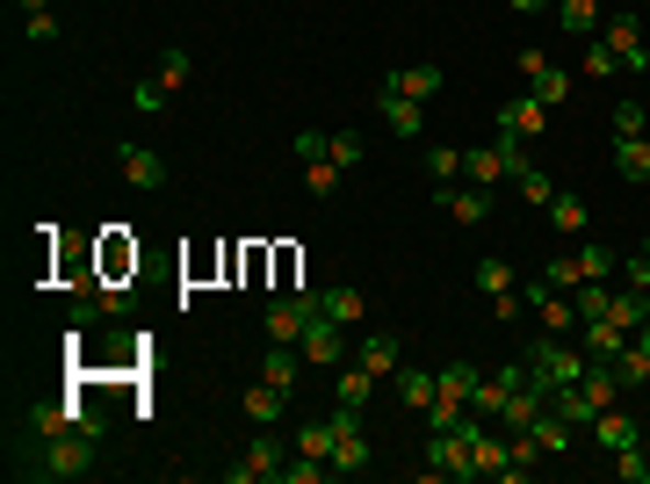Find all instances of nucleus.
<instances>
[{
	"label": "nucleus",
	"instance_id": "obj_1",
	"mask_svg": "<svg viewBox=\"0 0 650 484\" xmlns=\"http://www.w3.org/2000/svg\"><path fill=\"white\" fill-rule=\"evenodd\" d=\"M94 441H102V434H58V441H44L36 463H22V470H30V477H87V470H94Z\"/></svg>",
	"mask_w": 650,
	"mask_h": 484
},
{
	"label": "nucleus",
	"instance_id": "obj_2",
	"mask_svg": "<svg viewBox=\"0 0 650 484\" xmlns=\"http://www.w3.org/2000/svg\"><path fill=\"white\" fill-rule=\"evenodd\" d=\"M318 312H325V290H296V296H274L268 312H260V326H268L274 347H296V340H304V326H311Z\"/></svg>",
	"mask_w": 650,
	"mask_h": 484
},
{
	"label": "nucleus",
	"instance_id": "obj_3",
	"mask_svg": "<svg viewBox=\"0 0 650 484\" xmlns=\"http://www.w3.org/2000/svg\"><path fill=\"white\" fill-rule=\"evenodd\" d=\"M470 391H478V369H470V362L441 369V376H434V405H427V434L456 427V419L470 413Z\"/></svg>",
	"mask_w": 650,
	"mask_h": 484
},
{
	"label": "nucleus",
	"instance_id": "obj_4",
	"mask_svg": "<svg viewBox=\"0 0 650 484\" xmlns=\"http://www.w3.org/2000/svg\"><path fill=\"white\" fill-rule=\"evenodd\" d=\"M369 441H361V405H333V477H361Z\"/></svg>",
	"mask_w": 650,
	"mask_h": 484
},
{
	"label": "nucleus",
	"instance_id": "obj_5",
	"mask_svg": "<svg viewBox=\"0 0 650 484\" xmlns=\"http://www.w3.org/2000/svg\"><path fill=\"white\" fill-rule=\"evenodd\" d=\"M30 434L36 441H58V434H102V413L94 405H30Z\"/></svg>",
	"mask_w": 650,
	"mask_h": 484
},
{
	"label": "nucleus",
	"instance_id": "obj_6",
	"mask_svg": "<svg viewBox=\"0 0 650 484\" xmlns=\"http://www.w3.org/2000/svg\"><path fill=\"white\" fill-rule=\"evenodd\" d=\"M514 66L528 72V94H535V102H549V109H557V102H571V72L557 66L549 52H535V44H528V52H514Z\"/></svg>",
	"mask_w": 650,
	"mask_h": 484
},
{
	"label": "nucleus",
	"instance_id": "obj_7",
	"mask_svg": "<svg viewBox=\"0 0 650 484\" xmlns=\"http://www.w3.org/2000/svg\"><path fill=\"white\" fill-rule=\"evenodd\" d=\"M599 36H607V52H615V66H621V72H650L643 15H607V22H599Z\"/></svg>",
	"mask_w": 650,
	"mask_h": 484
},
{
	"label": "nucleus",
	"instance_id": "obj_8",
	"mask_svg": "<svg viewBox=\"0 0 650 484\" xmlns=\"http://www.w3.org/2000/svg\"><path fill=\"white\" fill-rule=\"evenodd\" d=\"M427 477H478V463H470V441H462L456 427L427 434Z\"/></svg>",
	"mask_w": 650,
	"mask_h": 484
},
{
	"label": "nucleus",
	"instance_id": "obj_9",
	"mask_svg": "<svg viewBox=\"0 0 650 484\" xmlns=\"http://www.w3.org/2000/svg\"><path fill=\"white\" fill-rule=\"evenodd\" d=\"M224 477L232 484H260V477H282V441H274V434H254V441H246V455L232 470H224Z\"/></svg>",
	"mask_w": 650,
	"mask_h": 484
},
{
	"label": "nucleus",
	"instance_id": "obj_10",
	"mask_svg": "<svg viewBox=\"0 0 650 484\" xmlns=\"http://www.w3.org/2000/svg\"><path fill=\"white\" fill-rule=\"evenodd\" d=\"M116 167H123L131 189H167V159H159L153 145H131V138H123L116 145Z\"/></svg>",
	"mask_w": 650,
	"mask_h": 484
},
{
	"label": "nucleus",
	"instance_id": "obj_11",
	"mask_svg": "<svg viewBox=\"0 0 650 484\" xmlns=\"http://www.w3.org/2000/svg\"><path fill=\"white\" fill-rule=\"evenodd\" d=\"M492 116H498V131H514V138H542V131H549V102H535V94H514V102H498Z\"/></svg>",
	"mask_w": 650,
	"mask_h": 484
},
{
	"label": "nucleus",
	"instance_id": "obj_12",
	"mask_svg": "<svg viewBox=\"0 0 650 484\" xmlns=\"http://www.w3.org/2000/svg\"><path fill=\"white\" fill-rule=\"evenodd\" d=\"M340 354H347V326L318 312V318L304 326V362H340Z\"/></svg>",
	"mask_w": 650,
	"mask_h": 484
},
{
	"label": "nucleus",
	"instance_id": "obj_13",
	"mask_svg": "<svg viewBox=\"0 0 650 484\" xmlns=\"http://www.w3.org/2000/svg\"><path fill=\"white\" fill-rule=\"evenodd\" d=\"M462 173H470L478 189H498V181H514V173H506V153H498V138H492V145H462Z\"/></svg>",
	"mask_w": 650,
	"mask_h": 484
},
{
	"label": "nucleus",
	"instance_id": "obj_14",
	"mask_svg": "<svg viewBox=\"0 0 650 484\" xmlns=\"http://www.w3.org/2000/svg\"><path fill=\"white\" fill-rule=\"evenodd\" d=\"M419 109H427V102H412V94H391V87L377 94V116H383V131H391V138H419Z\"/></svg>",
	"mask_w": 650,
	"mask_h": 484
},
{
	"label": "nucleus",
	"instance_id": "obj_15",
	"mask_svg": "<svg viewBox=\"0 0 650 484\" xmlns=\"http://www.w3.org/2000/svg\"><path fill=\"white\" fill-rule=\"evenodd\" d=\"M361 369H369V376H397V369H405V340H397V333H369V340H361Z\"/></svg>",
	"mask_w": 650,
	"mask_h": 484
},
{
	"label": "nucleus",
	"instance_id": "obj_16",
	"mask_svg": "<svg viewBox=\"0 0 650 484\" xmlns=\"http://www.w3.org/2000/svg\"><path fill=\"white\" fill-rule=\"evenodd\" d=\"M593 441H599L607 455H621V449H636V441H643V427H636L629 413H615V405H607V413L593 419Z\"/></svg>",
	"mask_w": 650,
	"mask_h": 484
},
{
	"label": "nucleus",
	"instance_id": "obj_17",
	"mask_svg": "<svg viewBox=\"0 0 650 484\" xmlns=\"http://www.w3.org/2000/svg\"><path fill=\"white\" fill-rule=\"evenodd\" d=\"M441 210L456 225H484V217H492V189H478V181H470V189H441Z\"/></svg>",
	"mask_w": 650,
	"mask_h": 484
},
{
	"label": "nucleus",
	"instance_id": "obj_18",
	"mask_svg": "<svg viewBox=\"0 0 650 484\" xmlns=\"http://www.w3.org/2000/svg\"><path fill=\"white\" fill-rule=\"evenodd\" d=\"M383 87H391V94H412V102H434V94H441V66H397Z\"/></svg>",
	"mask_w": 650,
	"mask_h": 484
},
{
	"label": "nucleus",
	"instance_id": "obj_19",
	"mask_svg": "<svg viewBox=\"0 0 650 484\" xmlns=\"http://www.w3.org/2000/svg\"><path fill=\"white\" fill-rule=\"evenodd\" d=\"M621 347H629V326H615V318H593V326H585V354H593V362H621Z\"/></svg>",
	"mask_w": 650,
	"mask_h": 484
},
{
	"label": "nucleus",
	"instance_id": "obj_20",
	"mask_svg": "<svg viewBox=\"0 0 650 484\" xmlns=\"http://www.w3.org/2000/svg\"><path fill=\"white\" fill-rule=\"evenodd\" d=\"M557 30L564 36H599V0H557Z\"/></svg>",
	"mask_w": 650,
	"mask_h": 484
},
{
	"label": "nucleus",
	"instance_id": "obj_21",
	"mask_svg": "<svg viewBox=\"0 0 650 484\" xmlns=\"http://www.w3.org/2000/svg\"><path fill=\"white\" fill-rule=\"evenodd\" d=\"M260 376H268L274 391H296V376H304V354H296V347H268V354H260Z\"/></svg>",
	"mask_w": 650,
	"mask_h": 484
},
{
	"label": "nucleus",
	"instance_id": "obj_22",
	"mask_svg": "<svg viewBox=\"0 0 650 484\" xmlns=\"http://www.w3.org/2000/svg\"><path fill=\"white\" fill-rule=\"evenodd\" d=\"M419 167H427L434 189H456V181H462V145H427V159H419Z\"/></svg>",
	"mask_w": 650,
	"mask_h": 484
},
{
	"label": "nucleus",
	"instance_id": "obj_23",
	"mask_svg": "<svg viewBox=\"0 0 650 484\" xmlns=\"http://www.w3.org/2000/svg\"><path fill=\"white\" fill-rule=\"evenodd\" d=\"M615 173L621 181H650V138H615Z\"/></svg>",
	"mask_w": 650,
	"mask_h": 484
},
{
	"label": "nucleus",
	"instance_id": "obj_24",
	"mask_svg": "<svg viewBox=\"0 0 650 484\" xmlns=\"http://www.w3.org/2000/svg\"><path fill=\"white\" fill-rule=\"evenodd\" d=\"M282 405H290V391H274V383H268V376H260V383H254V391H246V413H254V419H260V427H274V419H282Z\"/></svg>",
	"mask_w": 650,
	"mask_h": 484
},
{
	"label": "nucleus",
	"instance_id": "obj_25",
	"mask_svg": "<svg viewBox=\"0 0 650 484\" xmlns=\"http://www.w3.org/2000/svg\"><path fill=\"white\" fill-rule=\"evenodd\" d=\"M397 398H405L412 405V413H427V405H434V376H427V369H397Z\"/></svg>",
	"mask_w": 650,
	"mask_h": 484
},
{
	"label": "nucleus",
	"instance_id": "obj_26",
	"mask_svg": "<svg viewBox=\"0 0 650 484\" xmlns=\"http://www.w3.org/2000/svg\"><path fill=\"white\" fill-rule=\"evenodd\" d=\"M377 398V376L369 369H340V383H333V405H369Z\"/></svg>",
	"mask_w": 650,
	"mask_h": 484
},
{
	"label": "nucleus",
	"instance_id": "obj_27",
	"mask_svg": "<svg viewBox=\"0 0 650 484\" xmlns=\"http://www.w3.org/2000/svg\"><path fill=\"white\" fill-rule=\"evenodd\" d=\"M607 318H615V326H643V318H650V290H636V282H629V290H615V312H607Z\"/></svg>",
	"mask_w": 650,
	"mask_h": 484
},
{
	"label": "nucleus",
	"instance_id": "obj_28",
	"mask_svg": "<svg viewBox=\"0 0 650 484\" xmlns=\"http://www.w3.org/2000/svg\"><path fill=\"white\" fill-rule=\"evenodd\" d=\"M571 304H579V326H593V318L615 312V290H599V282H579V290H571Z\"/></svg>",
	"mask_w": 650,
	"mask_h": 484
},
{
	"label": "nucleus",
	"instance_id": "obj_29",
	"mask_svg": "<svg viewBox=\"0 0 650 484\" xmlns=\"http://www.w3.org/2000/svg\"><path fill=\"white\" fill-rule=\"evenodd\" d=\"M296 455H325V463H333V413L296 427Z\"/></svg>",
	"mask_w": 650,
	"mask_h": 484
},
{
	"label": "nucleus",
	"instance_id": "obj_30",
	"mask_svg": "<svg viewBox=\"0 0 650 484\" xmlns=\"http://www.w3.org/2000/svg\"><path fill=\"white\" fill-rule=\"evenodd\" d=\"M549 225H557V232H585V195L557 189V195H549Z\"/></svg>",
	"mask_w": 650,
	"mask_h": 484
},
{
	"label": "nucleus",
	"instance_id": "obj_31",
	"mask_svg": "<svg viewBox=\"0 0 650 484\" xmlns=\"http://www.w3.org/2000/svg\"><path fill=\"white\" fill-rule=\"evenodd\" d=\"M478 290H492V296L520 290V275H514V260H498V254H484V260H478Z\"/></svg>",
	"mask_w": 650,
	"mask_h": 484
},
{
	"label": "nucleus",
	"instance_id": "obj_32",
	"mask_svg": "<svg viewBox=\"0 0 650 484\" xmlns=\"http://www.w3.org/2000/svg\"><path fill=\"white\" fill-rule=\"evenodd\" d=\"M528 434L542 441V455H564V449H571V434H579V427H571V419H557V413H542Z\"/></svg>",
	"mask_w": 650,
	"mask_h": 484
},
{
	"label": "nucleus",
	"instance_id": "obj_33",
	"mask_svg": "<svg viewBox=\"0 0 650 484\" xmlns=\"http://www.w3.org/2000/svg\"><path fill=\"white\" fill-rule=\"evenodd\" d=\"M189 72H195V66H189V52H181V44H167V52H159V66H153V80L173 94V87H189Z\"/></svg>",
	"mask_w": 650,
	"mask_h": 484
},
{
	"label": "nucleus",
	"instance_id": "obj_34",
	"mask_svg": "<svg viewBox=\"0 0 650 484\" xmlns=\"http://www.w3.org/2000/svg\"><path fill=\"white\" fill-rule=\"evenodd\" d=\"M607 123H615V138H643V131H650V109L643 102H615V109H607Z\"/></svg>",
	"mask_w": 650,
	"mask_h": 484
},
{
	"label": "nucleus",
	"instance_id": "obj_35",
	"mask_svg": "<svg viewBox=\"0 0 650 484\" xmlns=\"http://www.w3.org/2000/svg\"><path fill=\"white\" fill-rule=\"evenodd\" d=\"M542 282H549V290H579V282H585L579 254H557V260H542Z\"/></svg>",
	"mask_w": 650,
	"mask_h": 484
},
{
	"label": "nucleus",
	"instance_id": "obj_36",
	"mask_svg": "<svg viewBox=\"0 0 650 484\" xmlns=\"http://www.w3.org/2000/svg\"><path fill=\"white\" fill-rule=\"evenodd\" d=\"M325 477H333L325 455H296V463H282V484H325Z\"/></svg>",
	"mask_w": 650,
	"mask_h": 484
},
{
	"label": "nucleus",
	"instance_id": "obj_37",
	"mask_svg": "<svg viewBox=\"0 0 650 484\" xmlns=\"http://www.w3.org/2000/svg\"><path fill=\"white\" fill-rule=\"evenodd\" d=\"M304 189H311V195L325 203V195L340 189V167H333V159H311V167H304Z\"/></svg>",
	"mask_w": 650,
	"mask_h": 484
},
{
	"label": "nucleus",
	"instance_id": "obj_38",
	"mask_svg": "<svg viewBox=\"0 0 650 484\" xmlns=\"http://www.w3.org/2000/svg\"><path fill=\"white\" fill-rule=\"evenodd\" d=\"M615 477H629V484H650V449H643V441L615 455Z\"/></svg>",
	"mask_w": 650,
	"mask_h": 484
},
{
	"label": "nucleus",
	"instance_id": "obj_39",
	"mask_svg": "<svg viewBox=\"0 0 650 484\" xmlns=\"http://www.w3.org/2000/svg\"><path fill=\"white\" fill-rule=\"evenodd\" d=\"M325 318L355 326V318H361V290H325Z\"/></svg>",
	"mask_w": 650,
	"mask_h": 484
},
{
	"label": "nucleus",
	"instance_id": "obj_40",
	"mask_svg": "<svg viewBox=\"0 0 650 484\" xmlns=\"http://www.w3.org/2000/svg\"><path fill=\"white\" fill-rule=\"evenodd\" d=\"M514 189H520V195H528V203H535V210H549V195H557V181H549V173H542V167H528V173H520V181H514Z\"/></svg>",
	"mask_w": 650,
	"mask_h": 484
},
{
	"label": "nucleus",
	"instance_id": "obj_41",
	"mask_svg": "<svg viewBox=\"0 0 650 484\" xmlns=\"http://www.w3.org/2000/svg\"><path fill=\"white\" fill-rule=\"evenodd\" d=\"M585 72H593V80L621 72V66H615V52H607V36H585Z\"/></svg>",
	"mask_w": 650,
	"mask_h": 484
},
{
	"label": "nucleus",
	"instance_id": "obj_42",
	"mask_svg": "<svg viewBox=\"0 0 650 484\" xmlns=\"http://www.w3.org/2000/svg\"><path fill=\"white\" fill-rule=\"evenodd\" d=\"M296 159H333V131H296Z\"/></svg>",
	"mask_w": 650,
	"mask_h": 484
},
{
	"label": "nucleus",
	"instance_id": "obj_43",
	"mask_svg": "<svg viewBox=\"0 0 650 484\" xmlns=\"http://www.w3.org/2000/svg\"><path fill=\"white\" fill-rule=\"evenodd\" d=\"M333 167H361V131H333Z\"/></svg>",
	"mask_w": 650,
	"mask_h": 484
},
{
	"label": "nucleus",
	"instance_id": "obj_44",
	"mask_svg": "<svg viewBox=\"0 0 650 484\" xmlns=\"http://www.w3.org/2000/svg\"><path fill=\"white\" fill-rule=\"evenodd\" d=\"M22 30H30V44H58V15H52V8H30Z\"/></svg>",
	"mask_w": 650,
	"mask_h": 484
},
{
	"label": "nucleus",
	"instance_id": "obj_45",
	"mask_svg": "<svg viewBox=\"0 0 650 484\" xmlns=\"http://www.w3.org/2000/svg\"><path fill=\"white\" fill-rule=\"evenodd\" d=\"M131 102L145 109V116H159V109H167V87H159V80H137V94H131Z\"/></svg>",
	"mask_w": 650,
	"mask_h": 484
},
{
	"label": "nucleus",
	"instance_id": "obj_46",
	"mask_svg": "<svg viewBox=\"0 0 650 484\" xmlns=\"http://www.w3.org/2000/svg\"><path fill=\"white\" fill-rule=\"evenodd\" d=\"M621 275H629L636 290H650V254H629V260H621Z\"/></svg>",
	"mask_w": 650,
	"mask_h": 484
},
{
	"label": "nucleus",
	"instance_id": "obj_47",
	"mask_svg": "<svg viewBox=\"0 0 650 484\" xmlns=\"http://www.w3.org/2000/svg\"><path fill=\"white\" fill-rule=\"evenodd\" d=\"M514 15H542V8H557V0H506Z\"/></svg>",
	"mask_w": 650,
	"mask_h": 484
},
{
	"label": "nucleus",
	"instance_id": "obj_48",
	"mask_svg": "<svg viewBox=\"0 0 650 484\" xmlns=\"http://www.w3.org/2000/svg\"><path fill=\"white\" fill-rule=\"evenodd\" d=\"M22 8H58V0H22Z\"/></svg>",
	"mask_w": 650,
	"mask_h": 484
},
{
	"label": "nucleus",
	"instance_id": "obj_49",
	"mask_svg": "<svg viewBox=\"0 0 650 484\" xmlns=\"http://www.w3.org/2000/svg\"><path fill=\"white\" fill-rule=\"evenodd\" d=\"M643 254H650V246H643Z\"/></svg>",
	"mask_w": 650,
	"mask_h": 484
},
{
	"label": "nucleus",
	"instance_id": "obj_50",
	"mask_svg": "<svg viewBox=\"0 0 650 484\" xmlns=\"http://www.w3.org/2000/svg\"><path fill=\"white\" fill-rule=\"evenodd\" d=\"M643 326H650V318H643Z\"/></svg>",
	"mask_w": 650,
	"mask_h": 484
}]
</instances>
